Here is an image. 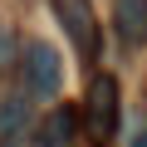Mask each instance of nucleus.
Masks as SVG:
<instances>
[{"label":"nucleus","mask_w":147,"mask_h":147,"mask_svg":"<svg viewBox=\"0 0 147 147\" xmlns=\"http://www.w3.org/2000/svg\"><path fill=\"white\" fill-rule=\"evenodd\" d=\"M79 118H84V132H88L93 147H113V137H118V118H123V88H118L113 74H93Z\"/></svg>","instance_id":"obj_1"},{"label":"nucleus","mask_w":147,"mask_h":147,"mask_svg":"<svg viewBox=\"0 0 147 147\" xmlns=\"http://www.w3.org/2000/svg\"><path fill=\"white\" fill-rule=\"evenodd\" d=\"M20 88H25L34 103L59 98V88H64V64H59V49H54L49 39H30V44L20 49Z\"/></svg>","instance_id":"obj_2"},{"label":"nucleus","mask_w":147,"mask_h":147,"mask_svg":"<svg viewBox=\"0 0 147 147\" xmlns=\"http://www.w3.org/2000/svg\"><path fill=\"white\" fill-rule=\"evenodd\" d=\"M54 5V20L64 25V34L74 39V49H79L88 64H98V54H103V34H98V15H93V5L88 0H49Z\"/></svg>","instance_id":"obj_3"},{"label":"nucleus","mask_w":147,"mask_h":147,"mask_svg":"<svg viewBox=\"0 0 147 147\" xmlns=\"http://www.w3.org/2000/svg\"><path fill=\"white\" fill-rule=\"evenodd\" d=\"M30 147H79V108H74V103H54L34 123Z\"/></svg>","instance_id":"obj_4"},{"label":"nucleus","mask_w":147,"mask_h":147,"mask_svg":"<svg viewBox=\"0 0 147 147\" xmlns=\"http://www.w3.org/2000/svg\"><path fill=\"white\" fill-rule=\"evenodd\" d=\"M113 20L127 44H147V0H113Z\"/></svg>","instance_id":"obj_5"},{"label":"nucleus","mask_w":147,"mask_h":147,"mask_svg":"<svg viewBox=\"0 0 147 147\" xmlns=\"http://www.w3.org/2000/svg\"><path fill=\"white\" fill-rule=\"evenodd\" d=\"M25 118H30V93H25V88L10 93V98H0V142H10V137L25 127Z\"/></svg>","instance_id":"obj_6"},{"label":"nucleus","mask_w":147,"mask_h":147,"mask_svg":"<svg viewBox=\"0 0 147 147\" xmlns=\"http://www.w3.org/2000/svg\"><path fill=\"white\" fill-rule=\"evenodd\" d=\"M10 44H15V39H10V30H0V69L10 64Z\"/></svg>","instance_id":"obj_7"},{"label":"nucleus","mask_w":147,"mask_h":147,"mask_svg":"<svg viewBox=\"0 0 147 147\" xmlns=\"http://www.w3.org/2000/svg\"><path fill=\"white\" fill-rule=\"evenodd\" d=\"M132 147H147V132H142V137H137V142H132Z\"/></svg>","instance_id":"obj_8"}]
</instances>
